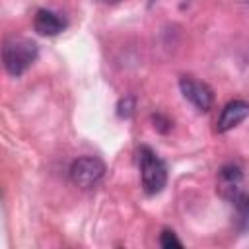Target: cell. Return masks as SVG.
I'll return each instance as SVG.
<instances>
[{
  "label": "cell",
  "mask_w": 249,
  "mask_h": 249,
  "mask_svg": "<svg viewBox=\"0 0 249 249\" xmlns=\"http://www.w3.org/2000/svg\"><path fill=\"white\" fill-rule=\"evenodd\" d=\"M39 56V47L27 37H10L4 41L2 58L4 68L10 76H21Z\"/></svg>",
  "instance_id": "1"
},
{
  "label": "cell",
  "mask_w": 249,
  "mask_h": 249,
  "mask_svg": "<svg viewBox=\"0 0 249 249\" xmlns=\"http://www.w3.org/2000/svg\"><path fill=\"white\" fill-rule=\"evenodd\" d=\"M138 165H140L142 189L148 195H158L167 183V165H165V161L152 148L140 146V150H138Z\"/></svg>",
  "instance_id": "2"
},
{
  "label": "cell",
  "mask_w": 249,
  "mask_h": 249,
  "mask_svg": "<svg viewBox=\"0 0 249 249\" xmlns=\"http://www.w3.org/2000/svg\"><path fill=\"white\" fill-rule=\"evenodd\" d=\"M105 175V163L99 158L84 156L72 161L70 181L80 189H93Z\"/></svg>",
  "instance_id": "3"
},
{
  "label": "cell",
  "mask_w": 249,
  "mask_h": 249,
  "mask_svg": "<svg viewBox=\"0 0 249 249\" xmlns=\"http://www.w3.org/2000/svg\"><path fill=\"white\" fill-rule=\"evenodd\" d=\"M179 88H181V93L187 101H191L198 111H208L214 103V91L208 84L200 82V80H195L191 76H183L179 80Z\"/></svg>",
  "instance_id": "4"
},
{
  "label": "cell",
  "mask_w": 249,
  "mask_h": 249,
  "mask_svg": "<svg viewBox=\"0 0 249 249\" xmlns=\"http://www.w3.org/2000/svg\"><path fill=\"white\" fill-rule=\"evenodd\" d=\"M249 117V103L243 99H233L230 103L224 105L220 119L216 123V130L218 132H228L233 126H237L239 123H243Z\"/></svg>",
  "instance_id": "5"
},
{
  "label": "cell",
  "mask_w": 249,
  "mask_h": 249,
  "mask_svg": "<svg viewBox=\"0 0 249 249\" xmlns=\"http://www.w3.org/2000/svg\"><path fill=\"white\" fill-rule=\"evenodd\" d=\"M243 189V171L235 163H228L218 171V193L224 198H231Z\"/></svg>",
  "instance_id": "6"
},
{
  "label": "cell",
  "mask_w": 249,
  "mask_h": 249,
  "mask_svg": "<svg viewBox=\"0 0 249 249\" xmlns=\"http://www.w3.org/2000/svg\"><path fill=\"white\" fill-rule=\"evenodd\" d=\"M33 27L39 35H45V37H53V35H58L60 31H64L66 27V19L53 12V10H37L35 18H33Z\"/></svg>",
  "instance_id": "7"
},
{
  "label": "cell",
  "mask_w": 249,
  "mask_h": 249,
  "mask_svg": "<svg viewBox=\"0 0 249 249\" xmlns=\"http://www.w3.org/2000/svg\"><path fill=\"white\" fill-rule=\"evenodd\" d=\"M231 206H233V226L237 228V231L245 233L249 231V195L241 189L239 193H235L231 198H230Z\"/></svg>",
  "instance_id": "8"
},
{
  "label": "cell",
  "mask_w": 249,
  "mask_h": 249,
  "mask_svg": "<svg viewBox=\"0 0 249 249\" xmlns=\"http://www.w3.org/2000/svg\"><path fill=\"white\" fill-rule=\"evenodd\" d=\"M160 245H161L163 249H181V247H183V243L177 239V235H175L171 230H163V231L160 233Z\"/></svg>",
  "instance_id": "9"
},
{
  "label": "cell",
  "mask_w": 249,
  "mask_h": 249,
  "mask_svg": "<svg viewBox=\"0 0 249 249\" xmlns=\"http://www.w3.org/2000/svg\"><path fill=\"white\" fill-rule=\"evenodd\" d=\"M132 111H134V97H124V99L119 101V105H117V113H119V117L128 119V117L132 115Z\"/></svg>",
  "instance_id": "10"
},
{
  "label": "cell",
  "mask_w": 249,
  "mask_h": 249,
  "mask_svg": "<svg viewBox=\"0 0 249 249\" xmlns=\"http://www.w3.org/2000/svg\"><path fill=\"white\" fill-rule=\"evenodd\" d=\"M154 123H156L154 126H156L158 130H161V132L169 130V126H171V124H169V121H167V119H163L161 115H156V117H154Z\"/></svg>",
  "instance_id": "11"
},
{
  "label": "cell",
  "mask_w": 249,
  "mask_h": 249,
  "mask_svg": "<svg viewBox=\"0 0 249 249\" xmlns=\"http://www.w3.org/2000/svg\"><path fill=\"white\" fill-rule=\"evenodd\" d=\"M99 2H103V4H117V2H121V0H99Z\"/></svg>",
  "instance_id": "12"
}]
</instances>
